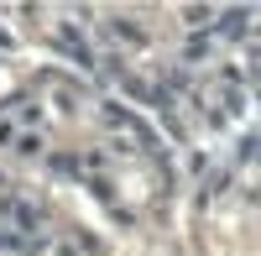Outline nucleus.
<instances>
[{
  "instance_id": "nucleus-2",
  "label": "nucleus",
  "mask_w": 261,
  "mask_h": 256,
  "mask_svg": "<svg viewBox=\"0 0 261 256\" xmlns=\"http://www.w3.org/2000/svg\"><path fill=\"white\" fill-rule=\"evenodd\" d=\"M241 32H246V11H225L214 27V37H241Z\"/></svg>"
},
{
  "instance_id": "nucleus-3",
  "label": "nucleus",
  "mask_w": 261,
  "mask_h": 256,
  "mask_svg": "<svg viewBox=\"0 0 261 256\" xmlns=\"http://www.w3.org/2000/svg\"><path fill=\"white\" fill-rule=\"evenodd\" d=\"M246 79H256V84H261V47H256V53H246Z\"/></svg>"
},
{
  "instance_id": "nucleus-1",
  "label": "nucleus",
  "mask_w": 261,
  "mask_h": 256,
  "mask_svg": "<svg viewBox=\"0 0 261 256\" xmlns=\"http://www.w3.org/2000/svg\"><path fill=\"white\" fill-rule=\"evenodd\" d=\"M58 53H63V58H73L79 68H94V53H89V42H84L73 27H58Z\"/></svg>"
}]
</instances>
